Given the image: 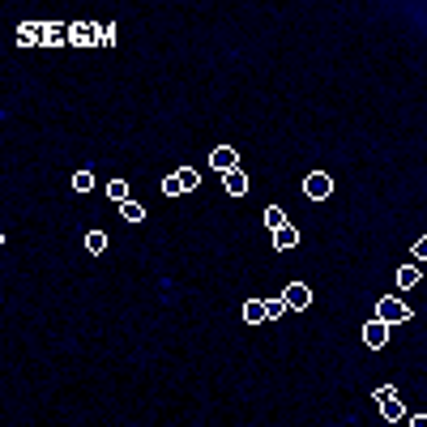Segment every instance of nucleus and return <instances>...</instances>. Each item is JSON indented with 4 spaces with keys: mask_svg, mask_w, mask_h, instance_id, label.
<instances>
[{
    "mask_svg": "<svg viewBox=\"0 0 427 427\" xmlns=\"http://www.w3.org/2000/svg\"><path fill=\"white\" fill-rule=\"evenodd\" d=\"M163 192H167V197H184V192H188V188H184V180H180V171L163 180Z\"/></svg>",
    "mask_w": 427,
    "mask_h": 427,
    "instance_id": "obj_17",
    "label": "nucleus"
},
{
    "mask_svg": "<svg viewBox=\"0 0 427 427\" xmlns=\"http://www.w3.org/2000/svg\"><path fill=\"white\" fill-rule=\"evenodd\" d=\"M329 192H334V180H329L325 171H312V175L304 180V197H308V201H325Z\"/></svg>",
    "mask_w": 427,
    "mask_h": 427,
    "instance_id": "obj_4",
    "label": "nucleus"
},
{
    "mask_svg": "<svg viewBox=\"0 0 427 427\" xmlns=\"http://www.w3.org/2000/svg\"><path fill=\"white\" fill-rule=\"evenodd\" d=\"M287 317V299L278 295V299H265V321H282Z\"/></svg>",
    "mask_w": 427,
    "mask_h": 427,
    "instance_id": "obj_16",
    "label": "nucleus"
},
{
    "mask_svg": "<svg viewBox=\"0 0 427 427\" xmlns=\"http://www.w3.org/2000/svg\"><path fill=\"white\" fill-rule=\"evenodd\" d=\"M419 278H423V274H419V265H402V269H398V287H402V291L419 287Z\"/></svg>",
    "mask_w": 427,
    "mask_h": 427,
    "instance_id": "obj_13",
    "label": "nucleus"
},
{
    "mask_svg": "<svg viewBox=\"0 0 427 427\" xmlns=\"http://www.w3.org/2000/svg\"><path fill=\"white\" fill-rule=\"evenodd\" d=\"M180 180H184V188H188V192H192V188H197V184H201V180H197V171H192V167H180Z\"/></svg>",
    "mask_w": 427,
    "mask_h": 427,
    "instance_id": "obj_21",
    "label": "nucleus"
},
{
    "mask_svg": "<svg viewBox=\"0 0 427 427\" xmlns=\"http://www.w3.org/2000/svg\"><path fill=\"white\" fill-rule=\"evenodd\" d=\"M210 167H214L218 175H227V171H235V167H240V154H235L231 145H214V154H210Z\"/></svg>",
    "mask_w": 427,
    "mask_h": 427,
    "instance_id": "obj_7",
    "label": "nucleus"
},
{
    "mask_svg": "<svg viewBox=\"0 0 427 427\" xmlns=\"http://www.w3.org/2000/svg\"><path fill=\"white\" fill-rule=\"evenodd\" d=\"M364 346H368V351H385V346H389V325L372 317V321L364 325Z\"/></svg>",
    "mask_w": 427,
    "mask_h": 427,
    "instance_id": "obj_5",
    "label": "nucleus"
},
{
    "mask_svg": "<svg viewBox=\"0 0 427 427\" xmlns=\"http://www.w3.org/2000/svg\"><path fill=\"white\" fill-rule=\"evenodd\" d=\"M261 218H265V227H269V231H282V227H287V210H282V205H265V214H261Z\"/></svg>",
    "mask_w": 427,
    "mask_h": 427,
    "instance_id": "obj_10",
    "label": "nucleus"
},
{
    "mask_svg": "<svg viewBox=\"0 0 427 427\" xmlns=\"http://www.w3.org/2000/svg\"><path fill=\"white\" fill-rule=\"evenodd\" d=\"M86 252H90V257H103V252H107V231H86Z\"/></svg>",
    "mask_w": 427,
    "mask_h": 427,
    "instance_id": "obj_11",
    "label": "nucleus"
},
{
    "mask_svg": "<svg viewBox=\"0 0 427 427\" xmlns=\"http://www.w3.org/2000/svg\"><path fill=\"white\" fill-rule=\"evenodd\" d=\"M107 197H111L115 205H124V201H133V197H128V184H124V180H111V184H107Z\"/></svg>",
    "mask_w": 427,
    "mask_h": 427,
    "instance_id": "obj_15",
    "label": "nucleus"
},
{
    "mask_svg": "<svg viewBox=\"0 0 427 427\" xmlns=\"http://www.w3.org/2000/svg\"><path fill=\"white\" fill-rule=\"evenodd\" d=\"M90 188H94V175H90V171H77V175H73V192H90Z\"/></svg>",
    "mask_w": 427,
    "mask_h": 427,
    "instance_id": "obj_18",
    "label": "nucleus"
},
{
    "mask_svg": "<svg viewBox=\"0 0 427 427\" xmlns=\"http://www.w3.org/2000/svg\"><path fill=\"white\" fill-rule=\"evenodd\" d=\"M411 257H415L419 265H427V240H415V248H411Z\"/></svg>",
    "mask_w": 427,
    "mask_h": 427,
    "instance_id": "obj_22",
    "label": "nucleus"
},
{
    "mask_svg": "<svg viewBox=\"0 0 427 427\" xmlns=\"http://www.w3.org/2000/svg\"><path fill=\"white\" fill-rule=\"evenodd\" d=\"M265 321V299H248L244 304V325H261Z\"/></svg>",
    "mask_w": 427,
    "mask_h": 427,
    "instance_id": "obj_12",
    "label": "nucleus"
},
{
    "mask_svg": "<svg viewBox=\"0 0 427 427\" xmlns=\"http://www.w3.org/2000/svg\"><path fill=\"white\" fill-rule=\"evenodd\" d=\"M295 244H299V231H295L291 222H287L282 231H274V252H291Z\"/></svg>",
    "mask_w": 427,
    "mask_h": 427,
    "instance_id": "obj_9",
    "label": "nucleus"
},
{
    "mask_svg": "<svg viewBox=\"0 0 427 427\" xmlns=\"http://www.w3.org/2000/svg\"><path fill=\"white\" fill-rule=\"evenodd\" d=\"M376 406H381V415H385L389 423H402V415H406V406H402V398H398L393 385H381V389H376Z\"/></svg>",
    "mask_w": 427,
    "mask_h": 427,
    "instance_id": "obj_2",
    "label": "nucleus"
},
{
    "mask_svg": "<svg viewBox=\"0 0 427 427\" xmlns=\"http://www.w3.org/2000/svg\"><path fill=\"white\" fill-rule=\"evenodd\" d=\"M64 38H68L64 26H47V47H56V43H64Z\"/></svg>",
    "mask_w": 427,
    "mask_h": 427,
    "instance_id": "obj_19",
    "label": "nucleus"
},
{
    "mask_svg": "<svg viewBox=\"0 0 427 427\" xmlns=\"http://www.w3.org/2000/svg\"><path fill=\"white\" fill-rule=\"evenodd\" d=\"M411 427H427V415H415V419H411Z\"/></svg>",
    "mask_w": 427,
    "mask_h": 427,
    "instance_id": "obj_23",
    "label": "nucleus"
},
{
    "mask_svg": "<svg viewBox=\"0 0 427 427\" xmlns=\"http://www.w3.org/2000/svg\"><path fill=\"white\" fill-rule=\"evenodd\" d=\"M68 38H73V47H98V26L94 21H77V26H68Z\"/></svg>",
    "mask_w": 427,
    "mask_h": 427,
    "instance_id": "obj_6",
    "label": "nucleus"
},
{
    "mask_svg": "<svg viewBox=\"0 0 427 427\" xmlns=\"http://www.w3.org/2000/svg\"><path fill=\"white\" fill-rule=\"evenodd\" d=\"M415 312L402 304V299H393V295H381L376 299V321H385V325H406Z\"/></svg>",
    "mask_w": 427,
    "mask_h": 427,
    "instance_id": "obj_1",
    "label": "nucleus"
},
{
    "mask_svg": "<svg viewBox=\"0 0 427 427\" xmlns=\"http://www.w3.org/2000/svg\"><path fill=\"white\" fill-rule=\"evenodd\" d=\"M222 188H227L231 197H244V192H248V171H240V167L227 171V175H222Z\"/></svg>",
    "mask_w": 427,
    "mask_h": 427,
    "instance_id": "obj_8",
    "label": "nucleus"
},
{
    "mask_svg": "<svg viewBox=\"0 0 427 427\" xmlns=\"http://www.w3.org/2000/svg\"><path fill=\"white\" fill-rule=\"evenodd\" d=\"M120 218H124V222H145V205L124 201V205H120Z\"/></svg>",
    "mask_w": 427,
    "mask_h": 427,
    "instance_id": "obj_14",
    "label": "nucleus"
},
{
    "mask_svg": "<svg viewBox=\"0 0 427 427\" xmlns=\"http://www.w3.org/2000/svg\"><path fill=\"white\" fill-rule=\"evenodd\" d=\"M282 299H287L291 312H308V308H312V287H308V282H291V287L282 291Z\"/></svg>",
    "mask_w": 427,
    "mask_h": 427,
    "instance_id": "obj_3",
    "label": "nucleus"
},
{
    "mask_svg": "<svg viewBox=\"0 0 427 427\" xmlns=\"http://www.w3.org/2000/svg\"><path fill=\"white\" fill-rule=\"evenodd\" d=\"M115 43V26H98V47H111Z\"/></svg>",
    "mask_w": 427,
    "mask_h": 427,
    "instance_id": "obj_20",
    "label": "nucleus"
}]
</instances>
